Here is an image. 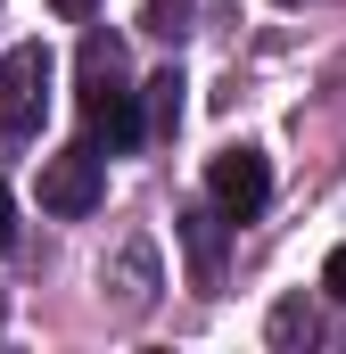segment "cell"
I'll return each mask as SVG.
<instances>
[{
    "label": "cell",
    "mask_w": 346,
    "mask_h": 354,
    "mask_svg": "<svg viewBox=\"0 0 346 354\" xmlns=\"http://www.w3.org/2000/svg\"><path fill=\"white\" fill-rule=\"evenodd\" d=\"M181 239H190L198 288H215V280H223V206H190V214H181Z\"/></svg>",
    "instance_id": "8992f818"
},
{
    "label": "cell",
    "mask_w": 346,
    "mask_h": 354,
    "mask_svg": "<svg viewBox=\"0 0 346 354\" xmlns=\"http://www.w3.org/2000/svg\"><path fill=\"white\" fill-rule=\"evenodd\" d=\"M206 198L223 206V223H256L264 198H272V165H264V149H223L215 165H206Z\"/></svg>",
    "instance_id": "3957f363"
},
{
    "label": "cell",
    "mask_w": 346,
    "mask_h": 354,
    "mask_svg": "<svg viewBox=\"0 0 346 354\" xmlns=\"http://www.w3.org/2000/svg\"><path fill=\"white\" fill-rule=\"evenodd\" d=\"M322 288H330V297L346 305V248H330V264H322Z\"/></svg>",
    "instance_id": "30bf717a"
},
{
    "label": "cell",
    "mask_w": 346,
    "mask_h": 354,
    "mask_svg": "<svg viewBox=\"0 0 346 354\" xmlns=\"http://www.w3.org/2000/svg\"><path fill=\"white\" fill-rule=\"evenodd\" d=\"M313 338H322L313 305H305V297H280V305H272V346H313Z\"/></svg>",
    "instance_id": "ba28073f"
},
{
    "label": "cell",
    "mask_w": 346,
    "mask_h": 354,
    "mask_svg": "<svg viewBox=\"0 0 346 354\" xmlns=\"http://www.w3.org/2000/svg\"><path fill=\"white\" fill-rule=\"evenodd\" d=\"M17 239V206H8V189H0V248Z\"/></svg>",
    "instance_id": "8fae6325"
},
{
    "label": "cell",
    "mask_w": 346,
    "mask_h": 354,
    "mask_svg": "<svg viewBox=\"0 0 346 354\" xmlns=\"http://www.w3.org/2000/svg\"><path fill=\"white\" fill-rule=\"evenodd\" d=\"M75 75H83L91 132H99L107 149H132V140H140V91H132V66H124V41H116V33H91L83 58H75Z\"/></svg>",
    "instance_id": "6da1fadb"
},
{
    "label": "cell",
    "mask_w": 346,
    "mask_h": 354,
    "mask_svg": "<svg viewBox=\"0 0 346 354\" xmlns=\"http://www.w3.org/2000/svg\"><path fill=\"white\" fill-rule=\"evenodd\" d=\"M50 8H58V17H91L99 0H50Z\"/></svg>",
    "instance_id": "7c38bea8"
},
{
    "label": "cell",
    "mask_w": 346,
    "mask_h": 354,
    "mask_svg": "<svg viewBox=\"0 0 346 354\" xmlns=\"http://www.w3.org/2000/svg\"><path fill=\"white\" fill-rule=\"evenodd\" d=\"M99 189H107V157H99L91 140L58 149V157H42V206H50V214H91Z\"/></svg>",
    "instance_id": "277c9868"
},
{
    "label": "cell",
    "mask_w": 346,
    "mask_h": 354,
    "mask_svg": "<svg viewBox=\"0 0 346 354\" xmlns=\"http://www.w3.org/2000/svg\"><path fill=\"white\" fill-rule=\"evenodd\" d=\"M140 25H149V33H165V41H181V33H190V0H149V8H140Z\"/></svg>",
    "instance_id": "9c48e42d"
},
{
    "label": "cell",
    "mask_w": 346,
    "mask_h": 354,
    "mask_svg": "<svg viewBox=\"0 0 346 354\" xmlns=\"http://www.w3.org/2000/svg\"><path fill=\"white\" fill-rule=\"evenodd\" d=\"M50 115V50L42 41H17L0 58V132L8 140H33Z\"/></svg>",
    "instance_id": "7a4b0ae2"
},
{
    "label": "cell",
    "mask_w": 346,
    "mask_h": 354,
    "mask_svg": "<svg viewBox=\"0 0 346 354\" xmlns=\"http://www.w3.org/2000/svg\"><path fill=\"white\" fill-rule=\"evenodd\" d=\"M140 99H149V107H140V132H157V140H173V124H181V75H157V83L140 91Z\"/></svg>",
    "instance_id": "52a82bcc"
},
{
    "label": "cell",
    "mask_w": 346,
    "mask_h": 354,
    "mask_svg": "<svg viewBox=\"0 0 346 354\" xmlns=\"http://www.w3.org/2000/svg\"><path fill=\"white\" fill-rule=\"evenodd\" d=\"M157 288H165V280H157V248H149L140 231H132V239H124V248L99 264V297H107L124 322H140V313L157 305Z\"/></svg>",
    "instance_id": "5b68a950"
}]
</instances>
